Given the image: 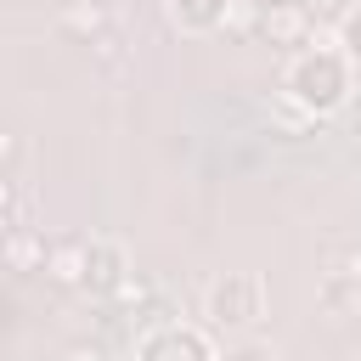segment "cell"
<instances>
[{"label": "cell", "mask_w": 361, "mask_h": 361, "mask_svg": "<svg viewBox=\"0 0 361 361\" xmlns=\"http://www.w3.org/2000/svg\"><path fill=\"white\" fill-rule=\"evenodd\" d=\"M259 6H265V0H226V6H220V28H226V34H248V28L259 23Z\"/></svg>", "instance_id": "7"}, {"label": "cell", "mask_w": 361, "mask_h": 361, "mask_svg": "<svg viewBox=\"0 0 361 361\" xmlns=\"http://www.w3.org/2000/svg\"><path fill=\"white\" fill-rule=\"evenodd\" d=\"M327 276H338V282L361 288V243H355V248H338V254H327Z\"/></svg>", "instance_id": "8"}, {"label": "cell", "mask_w": 361, "mask_h": 361, "mask_svg": "<svg viewBox=\"0 0 361 361\" xmlns=\"http://www.w3.org/2000/svg\"><path fill=\"white\" fill-rule=\"evenodd\" d=\"M118 276H124V259H118V248L113 243H90V282L96 288H118Z\"/></svg>", "instance_id": "4"}, {"label": "cell", "mask_w": 361, "mask_h": 361, "mask_svg": "<svg viewBox=\"0 0 361 361\" xmlns=\"http://www.w3.org/2000/svg\"><path fill=\"white\" fill-rule=\"evenodd\" d=\"M355 333H361V322H355Z\"/></svg>", "instance_id": "15"}, {"label": "cell", "mask_w": 361, "mask_h": 361, "mask_svg": "<svg viewBox=\"0 0 361 361\" xmlns=\"http://www.w3.org/2000/svg\"><path fill=\"white\" fill-rule=\"evenodd\" d=\"M56 23H62V34H79L85 45H96V39L107 34V11H102L96 0H68V6L56 11Z\"/></svg>", "instance_id": "3"}, {"label": "cell", "mask_w": 361, "mask_h": 361, "mask_svg": "<svg viewBox=\"0 0 361 361\" xmlns=\"http://www.w3.org/2000/svg\"><path fill=\"white\" fill-rule=\"evenodd\" d=\"M118 45H124V39H118V34L107 28V34L96 39V56H102V62H118Z\"/></svg>", "instance_id": "11"}, {"label": "cell", "mask_w": 361, "mask_h": 361, "mask_svg": "<svg viewBox=\"0 0 361 361\" xmlns=\"http://www.w3.org/2000/svg\"><path fill=\"white\" fill-rule=\"evenodd\" d=\"M265 34L271 39H299L305 34V6H271L265 11Z\"/></svg>", "instance_id": "6"}, {"label": "cell", "mask_w": 361, "mask_h": 361, "mask_svg": "<svg viewBox=\"0 0 361 361\" xmlns=\"http://www.w3.org/2000/svg\"><path fill=\"white\" fill-rule=\"evenodd\" d=\"M68 361H107V355H102V344H73Z\"/></svg>", "instance_id": "12"}, {"label": "cell", "mask_w": 361, "mask_h": 361, "mask_svg": "<svg viewBox=\"0 0 361 361\" xmlns=\"http://www.w3.org/2000/svg\"><path fill=\"white\" fill-rule=\"evenodd\" d=\"M226 361H282V350H271V344H243V350H231Z\"/></svg>", "instance_id": "10"}, {"label": "cell", "mask_w": 361, "mask_h": 361, "mask_svg": "<svg viewBox=\"0 0 361 361\" xmlns=\"http://www.w3.org/2000/svg\"><path fill=\"white\" fill-rule=\"evenodd\" d=\"M209 316L214 322H254L259 316V282L254 276H226L209 288Z\"/></svg>", "instance_id": "1"}, {"label": "cell", "mask_w": 361, "mask_h": 361, "mask_svg": "<svg viewBox=\"0 0 361 361\" xmlns=\"http://www.w3.org/2000/svg\"><path fill=\"white\" fill-rule=\"evenodd\" d=\"M45 276H51V282H62V288L90 282V243H79V237L51 243V254H45Z\"/></svg>", "instance_id": "2"}, {"label": "cell", "mask_w": 361, "mask_h": 361, "mask_svg": "<svg viewBox=\"0 0 361 361\" xmlns=\"http://www.w3.org/2000/svg\"><path fill=\"white\" fill-rule=\"evenodd\" d=\"M147 293H152V288H147V276H135V271H124V276H118V288H113V299H118V305H141Z\"/></svg>", "instance_id": "9"}, {"label": "cell", "mask_w": 361, "mask_h": 361, "mask_svg": "<svg viewBox=\"0 0 361 361\" xmlns=\"http://www.w3.org/2000/svg\"><path fill=\"white\" fill-rule=\"evenodd\" d=\"M6 254H11V265H17V271H28V265H45V254H51V248H45L28 226H17V231H11V243H6Z\"/></svg>", "instance_id": "5"}, {"label": "cell", "mask_w": 361, "mask_h": 361, "mask_svg": "<svg viewBox=\"0 0 361 361\" xmlns=\"http://www.w3.org/2000/svg\"><path fill=\"white\" fill-rule=\"evenodd\" d=\"M265 6H299V0H265Z\"/></svg>", "instance_id": "13"}, {"label": "cell", "mask_w": 361, "mask_h": 361, "mask_svg": "<svg viewBox=\"0 0 361 361\" xmlns=\"http://www.w3.org/2000/svg\"><path fill=\"white\" fill-rule=\"evenodd\" d=\"M355 141H361V107H355Z\"/></svg>", "instance_id": "14"}]
</instances>
